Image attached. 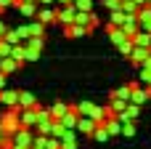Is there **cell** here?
<instances>
[{"mask_svg": "<svg viewBox=\"0 0 151 149\" xmlns=\"http://www.w3.org/2000/svg\"><path fill=\"white\" fill-rule=\"evenodd\" d=\"M32 141H35V139H32L29 128H24V125L11 136V147H16V149H29V147H32Z\"/></svg>", "mask_w": 151, "mask_h": 149, "instance_id": "cell-1", "label": "cell"}, {"mask_svg": "<svg viewBox=\"0 0 151 149\" xmlns=\"http://www.w3.org/2000/svg\"><path fill=\"white\" fill-rule=\"evenodd\" d=\"M19 64H21V61H16L13 56H5V59H0V72H3V75L16 72V69H19Z\"/></svg>", "mask_w": 151, "mask_h": 149, "instance_id": "cell-2", "label": "cell"}, {"mask_svg": "<svg viewBox=\"0 0 151 149\" xmlns=\"http://www.w3.org/2000/svg\"><path fill=\"white\" fill-rule=\"evenodd\" d=\"M32 104H35V99H32L29 93H19V104H16L19 109H27V107H32Z\"/></svg>", "mask_w": 151, "mask_h": 149, "instance_id": "cell-3", "label": "cell"}, {"mask_svg": "<svg viewBox=\"0 0 151 149\" xmlns=\"http://www.w3.org/2000/svg\"><path fill=\"white\" fill-rule=\"evenodd\" d=\"M29 35H42V27L40 24H29Z\"/></svg>", "mask_w": 151, "mask_h": 149, "instance_id": "cell-4", "label": "cell"}, {"mask_svg": "<svg viewBox=\"0 0 151 149\" xmlns=\"http://www.w3.org/2000/svg\"><path fill=\"white\" fill-rule=\"evenodd\" d=\"M80 131H85V133H88V131H90V123H88V120H82V123H80Z\"/></svg>", "mask_w": 151, "mask_h": 149, "instance_id": "cell-5", "label": "cell"}, {"mask_svg": "<svg viewBox=\"0 0 151 149\" xmlns=\"http://www.w3.org/2000/svg\"><path fill=\"white\" fill-rule=\"evenodd\" d=\"M16 0H0V8H8V5H13Z\"/></svg>", "mask_w": 151, "mask_h": 149, "instance_id": "cell-6", "label": "cell"}, {"mask_svg": "<svg viewBox=\"0 0 151 149\" xmlns=\"http://www.w3.org/2000/svg\"><path fill=\"white\" fill-rule=\"evenodd\" d=\"M3 88H5V75L0 72V91H3Z\"/></svg>", "mask_w": 151, "mask_h": 149, "instance_id": "cell-7", "label": "cell"}, {"mask_svg": "<svg viewBox=\"0 0 151 149\" xmlns=\"http://www.w3.org/2000/svg\"><path fill=\"white\" fill-rule=\"evenodd\" d=\"M0 35H5V24L3 21H0Z\"/></svg>", "mask_w": 151, "mask_h": 149, "instance_id": "cell-8", "label": "cell"}, {"mask_svg": "<svg viewBox=\"0 0 151 149\" xmlns=\"http://www.w3.org/2000/svg\"><path fill=\"white\" fill-rule=\"evenodd\" d=\"M0 133H3V125H0Z\"/></svg>", "mask_w": 151, "mask_h": 149, "instance_id": "cell-9", "label": "cell"}]
</instances>
